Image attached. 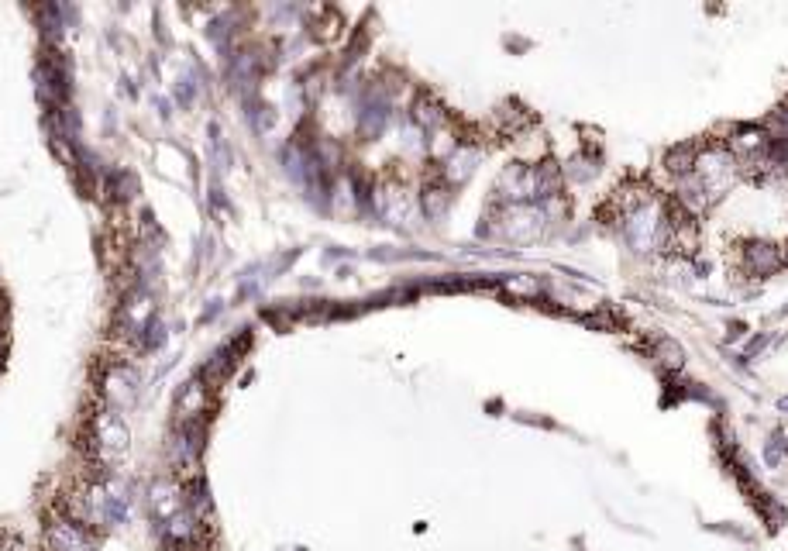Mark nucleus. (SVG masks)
Segmentation results:
<instances>
[{
	"mask_svg": "<svg viewBox=\"0 0 788 551\" xmlns=\"http://www.w3.org/2000/svg\"><path fill=\"white\" fill-rule=\"evenodd\" d=\"M785 266V252L778 245L771 242H751L740 248V269H744L747 276H771L778 273V269Z\"/></svg>",
	"mask_w": 788,
	"mask_h": 551,
	"instance_id": "nucleus-7",
	"label": "nucleus"
},
{
	"mask_svg": "<svg viewBox=\"0 0 788 551\" xmlns=\"http://www.w3.org/2000/svg\"><path fill=\"white\" fill-rule=\"evenodd\" d=\"M87 445L93 459L100 462V469H111V465L121 462L131 448V431L124 424V417L111 407L97 410L87 424Z\"/></svg>",
	"mask_w": 788,
	"mask_h": 551,
	"instance_id": "nucleus-1",
	"label": "nucleus"
},
{
	"mask_svg": "<svg viewBox=\"0 0 788 551\" xmlns=\"http://www.w3.org/2000/svg\"><path fill=\"white\" fill-rule=\"evenodd\" d=\"M159 541L166 551H200L207 541V524L190 510H176L173 517L159 521Z\"/></svg>",
	"mask_w": 788,
	"mask_h": 551,
	"instance_id": "nucleus-2",
	"label": "nucleus"
},
{
	"mask_svg": "<svg viewBox=\"0 0 788 551\" xmlns=\"http://www.w3.org/2000/svg\"><path fill=\"white\" fill-rule=\"evenodd\" d=\"M45 551H97V538L87 527L59 514L45 524Z\"/></svg>",
	"mask_w": 788,
	"mask_h": 551,
	"instance_id": "nucleus-4",
	"label": "nucleus"
},
{
	"mask_svg": "<svg viewBox=\"0 0 788 551\" xmlns=\"http://www.w3.org/2000/svg\"><path fill=\"white\" fill-rule=\"evenodd\" d=\"M696 159H699V145H682V149H672L665 159V169L668 173H675L678 180L682 176H692L696 173Z\"/></svg>",
	"mask_w": 788,
	"mask_h": 551,
	"instance_id": "nucleus-12",
	"label": "nucleus"
},
{
	"mask_svg": "<svg viewBox=\"0 0 788 551\" xmlns=\"http://www.w3.org/2000/svg\"><path fill=\"white\" fill-rule=\"evenodd\" d=\"M204 438H207V421H190L176 424L173 438H169V462L176 472H193L204 455Z\"/></svg>",
	"mask_w": 788,
	"mask_h": 551,
	"instance_id": "nucleus-3",
	"label": "nucleus"
},
{
	"mask_svg": "<svg viewBox=\"0 0 788 551\" xmlns=\"http://www.w3.org/2000/svg\"><path fill=\"white\" fill-rule=\"evenodd\" d=\"M138 386H142V379H138V372H135V369H131V366H114V369L104 376V397H107V407L121 414L124 407H131V403H135Z\"/></svg>",
	"mask_w": 788,
	"mask_h": 551,
	"instance_id": "nucleus-6",
	"label": "nucleus"
},
{
	"mask_svg": "<svg viewBox=\"0 0 788 551\" xmlns=\"http://www.w3.org/2000/svg\"><path fill=\"white\" fill-rule=\"evenodd\" d=\"M207 414H210V386L204 379H190L176 393V424L207 421Z\"/></svg>",
	"mask_w": 788,
	"mask_h": 551,
	"instance_id": "nucleus-8",
	"label": "nucleus"
},
{
	"mask_svg": "<svg viewBox=\"0 0 788 551\" xmlns=\"http://www.w3.org/2000/svg\"><path fill=\"white\" fill-rule=\"evenodd\" d=\"M107 190H111V200L124 204L138 193V176L131 169H114V173H107Z\"/></svg>",
	"mask_w": 788,
	"mask_h": 551,
	"instance_id": "nucleus-13",
	"label": "nucleus"
},
{
	"mask_svg": "<svg viewBox=\"0 0 788 551\" xmlns=\"http://www.w3.org/2000/svg\"><path fill=\"white\" fill-rule=\"evenodd\" d=\"M410 118L413 124H417V131H438L448 124V114H444V107L438 104V100L431 97V93H424V97H417V104H413V111H410Z\"/></svg>",
	"mask_w": 788,
	"mask_h": 551,
	"instance_id": "nucleus-11",
	"label": "nucleus"
},
{
	"mask_svg": "<svg viewBox=\"0 0 788 551\" xmlns=\"http://www.w3.org/2000/svg\"><path fill=\"white\" fill-rule=\"evenodd\" d=\"M479 159H482V149H479V145H468V142H462L455 152L448 155V162H444V169H441L444 183H448V186H458V183H465L468 176L475 173V166H479Z\"/></svg>",
	"mask_w": 788,
	"mask_h": 551,
	"instance_id": "nucleus-9",
	"label": "nucleus"
},
{
	"mask_svg": "<svg viewBox=\"0 0 788 551\" xmlns=\"http://www.w3.org/2000/svg\"><path fill=\"white\" fill-rule=\"evenodd\" d=\"M389 124V97L382 87H369L358 100V135L379 138Z\"/></svg>",
	"mask_w": 788,
	"mask_h": 551,
	"instance_id": "nucleus-5",
	"label": "nucleus"
},
{
	"mask_svg": "<svg viewBox=\"0 0 788 551\" xmlns=\"http://www.w3.org/2000/svg\"><path fill=\"white\" fill-rule=\"evenodd\" d=\"M788 459V434H771L768 438V445H764V465H768V469H778V465H782Z\"/></svg>",
	"mask_w": 788,
	"mask_h": 551,
	"instance_id": "nucleus-16",
	"label": "nucleus"
},
{
	"mask_svg": "<svg viewBox=\"0 0 788 551\" xmlns=\"http://www.w3.org/2000/svg\"><path fill=\"white\" fill-rule=\"evenodd\" d=\"M596 173H599V162L592 159V155H575V159L565 166V176H568V180H575V183H589Z\"/></svg>",
	"mask_w": 788,
	"mask_h": 551,
	"instance_id": "nucleus-14",
	"label": "nucleus"
},
{
	"mask_svg": "<svg viewBox=\"0 0 788 551\" xmlns=\"http://www.w3.org/2000/svg\"><path fill=\"white\" fill-rule=\"evenodd\" d=\"M654 355H658V362H661L665 369H682L685 355H682V348H678L675 341H668V338L658 341V345H654Z\"/></svg>",
	"mask_w": 788,
	"mask_h": 551,
	"instance_id": "nucleus-17",
	"label": "nucleus"
},
{
	"mask_svg": "<svg viewBox=\"0 0 788 551\" xmlns=\"http://www.w3.org/2000/svg\"><path fill=\"white\" fill-rule=\"evenodd\" d=\"M162 341H166V324H162L159 317H148V324L138 331V348H142V352H155Z\"/></svg>",
	"mask_w": 788,
	"mask_h": 551,
	"instance_id": "nucleus-15",
	"label": "nucleus"
},
{
	"mask_svg": "<svg viewBox=\"0 0 788 551\" xmlns=\"http://www.w3.org/2000/svg\"><path fill=\"white\" fill-rule=\"evenodd\" d=\"M420 207H424V214L431 217V221H444V214L451 211V186L444 183V176H438L434 183L424 186V193H420Z\"/></svg>",
	"mask_w": 788,
	"mask_h": 551,
	"instance_id": "nucleus-10",
	"label": "nucleus"
}]
</instances>
